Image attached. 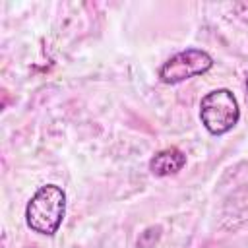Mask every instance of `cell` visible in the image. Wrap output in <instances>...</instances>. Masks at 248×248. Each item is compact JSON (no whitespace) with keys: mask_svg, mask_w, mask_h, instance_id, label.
Here are the masks:
<instances>
[{"mask_svg":"<svg viewBox=\"0 0 248 248\" xmlns=\"http://www.w3.org/2000/svg\"><path fill=\"white\" fill-rule=\"evenodd\" d=\"M66 213V194L56 184L41 186L25 207V223L39 234H54Z\"/></svg>","mask_w":248,"mask_h":248,"instance_id":"1","label":"cell"},{"mask_svg":"<svg viewBox=\"0 0 248 248\" xmlns=\"http://www.w3.org/2000/svg\"><path fill=\"white\" fill-rule=\"evenodd\" d=\"M200 118L205 130L213 136L231 132L240 118V108L234 93L225 87L205 93L200 101Z\"/></svg>","mask_w":248,"mask_h":248,"instance_id":"2","label":"cell"},{"mask_svg":"<svg viewBox=\"0 0 248 248\" xmlns=\"http://www.w3.org/2000/svg\"><path fill=\"white\" fill-rule=\"evenodd\" d=\"M213 58L202 50V48H186L170 56L161 68L159 78L163 83H180L184 79H190L194 76H202L207 70H211Z\"/></svg>","mask_w":248,"mask_h":248,"instance_id":"3","label":"cell"},{"mask_svg":"<svg viewBox=\"0 0 248 248\" xmlns=\"http://www.w3.org/2000/svg\"><path fill=\"white\" fill-rule=\"evenodd\" d=\"M184 165H186V155L178 147L161 149L149 159V170L155 176H172L180 172Z\"/></svg>","mask_w":248,"mask_h":248,"instance_id":"4","label":"cell"},{"mask_svg":"<svg viewBox=\"0 0 248 248\" xmlns=\"http://www.w3.org/2000/svg\"><path fill=\"white\" fill-rule=\"evenodd\" d=\"M246 85H248V79H246Z\"/></svg>","mask_w":248,"mask_h":248,"instance_id":"5","label":"cell"}]
</instances>
